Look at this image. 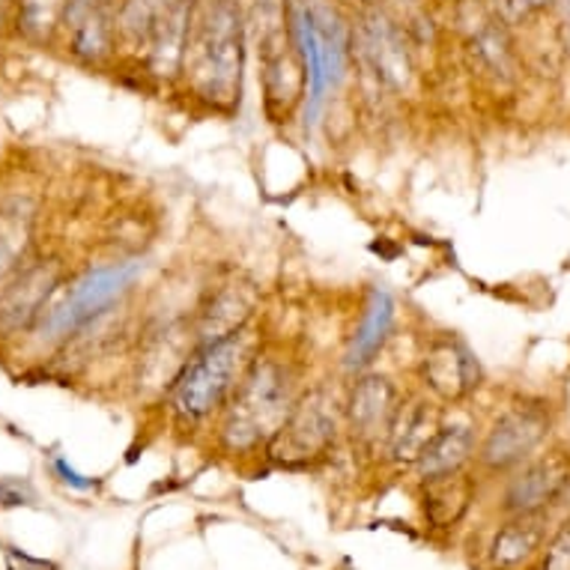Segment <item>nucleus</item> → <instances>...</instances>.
I'll return each instance as SVG.
<instances>
[{"instance_id": "f257e3e1", "label": "nucleus", "mask_w": 570, "mask_h": 570, "mask_svg": "<svg viewBox=\"0 0 570 570\" xmlns=\"http://www.w3.org/2000/svg\"><path fill=\"white\" fill-rule=\"evenodd\" d=\"M245 30L239 0H197L183 78L213 111L230 114L243 99Z\"/></svg>"}, {"instance_id": "f03ea898", "label": "nucleus", "mask_w": 570, "mask_h": 570, "mask_svg": "<svg viewBox=\"0 0 570 570\" xmlns=\"http://www.w3.org/2000/svg\"><path fill=\"white\" fill-rule=\"evenodd\" d=\"M302 397L299 367L281 353H257L225 403L218 440L234 454L266 449Z\"/></svg>"}, {"instance_id": "7ed1b4c3", "label": "nucleus", "mask_w": 570, "mask_h": 570, "mask_svg": "<svg viewBox=\"0 0 570 570\" xmlns=\"http://www.w3.org/2000/svg\"><path fill=\"white\" fill-rule=\"evenodd\" d=\"M257 355L248 326L216 344L200 346L186 358V365L170 383V412L179 424H200L225 410L230 394Z\"/></svg>"}, {"instance_id": "20e7f679", "label": "nucleus", "mask_w": 570, "mask_h": 570, "mask_svg": "<svg viewBox=\"0 0 570 570\" xmlns=\"http://www.w3.org/2000/svg\"><path fill=\"white\" fill-rule=\"evenodd\" d=\"M140 269H144L140 261H117L87 269L81 278H76L66 287L60 302L46 308L42 320L33 328L39 341L57 344V341H66V337H72L99 317H105L114 302L120 299L122 293H129Z\"/></svg>"}, {"instance_id": "39448f33", "label": "nucleus", "mask_w": 570, "mask_h": 570, "mask_svg": "<svg viewBox=\"0 0 570 570\" xmlns=\"http://www.w3.org/2000/svg\"><path fill=\"white\" fill-rule=\"evenodd\" d=\"M337 440V403L326 389L302 392L281 431L266 445L269 458L278 466H311L335 449Z\"/></svg>"}, {"instance_id": "423d86ee", "label": "nucleus", "mask_w": 570, "mask_h": 570, "mask_svg": "<svg viewBox=\"0 0 570 570\" xmlns=\"http://www.w3.org/2000/svg\"><path fill=\"white\" fill-rule=\"evenodd\" d=\"M552 419L543 403H517L493 421V428L481 442L478 460L493 472H505L532 458L541 442L550 436Z\"/></svg>"}, {"instance_id": "0eeeda50", "label": "nucleus", "mask_w": 570, "mask_h": 570, "mask_svg": "<svg viewBox=\"0 0 570 570\" xmlns=\"http://www.w3.org/2000/svg\"><path fill=\"white\" fill-rule=\"evenodd\" d=\"M419 380L440 403H460L481 385V362L463 337L442 332L424 346Z\"/></svg>"}, {"instance_id": "6e6552de", "label": "nucleus", "mask_w": 570, "mask_h": 570, "mask_svg": "<svg viewBox=\"0 0 570 570\" xmlns=\"http://www.w3.org/2000/svg\"><path fill=\"white\" fill-rule=\"evenodd\" d=\"M401 392L385 374H358L344 401L346 428L362 445H385L392 440L394 419L401 412Z\"/></svg>"}, {"instance_id": "1a4fd4ad", "label": "nucleus", "mask_w": 570, "mask_h": 570, "mask_svg": "<svg viewBox=\"0 0 570 570\" xmlns=\"http://www.w3.org/2000/svg\"><path fill=\"white\" fill-rule=\"evenodd\" d=\"M60 287V263H30L28 269L12 275L0 291V335L12 337L37 328L48 302Z\"/></svg>"}, {"instance_id": "9d476101", "label": "nucleus", "mask_w": 570, "mask_h": 570, "mask_svg": "<svg viewBox=\"0 0 570 570\" xmlns=\"http://www.w3.org/2000/svg\"><path fill=\"white\" fill-rule=\"evenodd\" d=\"M358 46L365 55L376 81H383L392 90H403L412 81V51L406 46L401 24L380 10V3H367L358 28Z\"/></svg>"}, {"instance_id": "9b49d317", "label": "nucleus", "mask_w": 570, "mask_h": 570, "mask_svg": "<svg viewBox=\"0 0 570 570\" xmlns=\"http://www.w3.org/2000/svg\"><path fill=\"white\" fill-rule=\"evenodd\" d=\"M195 12L197 0H165L159 19L153 24L150 39H147V48H144V63L153 78L174 81L183 76Z\"/></svg>"}, {"instance_id": "f8f14e48", "label": "nucleus", "mask_w": 570, "mask_h": 570, "mask_svg": "<svg viewBox=\"0 0 570 570\" xmlns=\"http://www.w3.org/2000/svg\"><path fill=\"white\" fill-rule=\"evenodd\" d=\"M63 28L69 33V55L85 66L108 63L120 42L117 7H108V3L72 0L66 7Z\"/></svg>"}, {"instance_id": "ddd939ff", "label": "nucleus", "mask_w": 570, "mask_h": 570, "mask_svg": "<svg viewBox=\"0 0 570 570\" xmlns=\"http://www.w3.org/2000/svg\"><path fill=\"white\" fill-rule=\"evenodd\" d=\"M570 484V466L561 458L532 460L505 490L502 508L508 514H543L556 505Z\"/></svg>"}, {"instance_id": "4468645a", "label": "nucleus", "mask_w": 570, "mask_h": 570, "mask_svg": "<svg viewBox=\"0 0 570 570\" xmlns=\"http://www.w3.org/2000/svg\"><path fill=\"white\" fill-rule=\"evenodd\" d=\"M252 314L254 299L248 296L245 287H234V284L222 287L216 296H209L206 305H200V311H197L195 326H191L195 350L216 344V341L236 335V332H243V328L248 326Z\"/></svg>"}, {"instance_id": "2eb2a0df", "label": "nucleus", "mask_w": 570, "mask_h": 570, "mask_svg": "<svg viewBox=\"0 0 570 570\" xmlns=\"http://www.w3.org/2000/svg\"><path fill=\"white\" fill-rule=\"evenodd\" d=\"M394 328V299L389 296V291L376 287L371 293V299L365 305V314L358 320V328H355L353 341H350V350H346L344 365L346 371L353 374H365L367 367L374 365L376 355L383 353L389 337H392Z\"/></svg>"}, {"instance_id": "dca6fc26", "label": "nucleus", "mask_w": 570, "mask_h": 570, "mask_svg": "<svg viewBox=\"0 0 570 570\" xmlns=\"http://www.w3.org/2000/svg\"><path fill=\"white\" fill-rule=\"evenodd\" d=\"M442 428L436 406L428 397H412L401 403V412L394 419L392 440H389V454L394 463H419L421 451L431 445L436 431Z\"/></svg>"}, {"instance_id": "f3484780", "label": "nucleus", "mask_w": 570, "mask_h": 570, "mask_svg": "<svg viewBox=\"0 0 570 570\" xmlns=\"http://www.w3.org/2000/svg\"><path fill=\"white\" fill-rule=\"evenodd\" d=\"M472 451H475V433L469 424H442L431 445L421 451L415 469H419L421 481L463 472Z\"/></svg>"}, {"instance_id": "a211bd4d", "label": "nucleus", "mask_w": 570, "mask_h": 570, "mask_svg": "<svg viewBox=\"0 0 570 570\" xmlns=\"http://www.w3.org/2000/svg\"><path fill=\"white\" fill-rule=\"evenodd\" d=\"M547 525H543V514H514L508 520L493 538L490 547V559L499 568H517L525 559H532L538 547L543 543Z\"/></svg>"}, {"instance_id": "6ab92c4d", "label": "nucleus", "mask_w": 570, "mask_h": 570, "mask_svg": "<svg viewBox=\"0 0 570 570\" xmlns=\"http://www.w3.org/2000/svg\"><path fill=\"white\" fill-rule=\"evenodd\" d=\"M472 481H469L463 472H451V475L440 478H428L424 481V514L433 525H445L458 523L463 511L472 502Z\"/></svg>"}, {"instance_id": "aec40b11", "label": "nucleus", "mask_w": 570, "mask_h": 570, "mask_svg": "<svg viewBox=\"0 0 570 570\" xmlns=\"http://www.w3.org/2000/svg\"><path fill=\"white\" fill-rule=\"evenodd\" d=\"M72 0H19L16 3V24L33 42H48L63 28L66 7Z\"/></svg>"}, {"instance_id": "412c9836", "label": "nucleus", "mask_w": 570, "mask_h": 570, "mask_svg": "<svg viewBox=\"0 0 570 570\" xmlns=\"http://www.w3.org/2000/svg\"><path fill=\"white\" fill-rule=\"evenodd\" d=\"M28 243L30 218L21 209H3L0 213V284H7L19 272Z\"/></svg>"}, {"instance_id": "4be33fe9", "label": "nucleus", "mask_w": 570, "mask_h": 570, "mask_svg": "<svg viewBox=\"0 0 570 570\" xmlns=\"http://www.w3.org/2000/svg\"><path fill=\"white\" fill-rule=\"evenodd\" d=\"M161 7L165 0H117V28L122 42H129L131 48H147Z\"/></svg>"}, {"instance_id": "5701e85b", "label": "nucleus", "mask_w": 570, "mask_h": 570, "mask_svg": "<svg viewBox=\"0 0 570 570\" xmlns=\"http://www.w3.org/2000/svg\"><path fill=\"white\" fill-rule=\"evenodd\" d=\"M472 46H475L478 57L484 60V66H490L493 72H502V76H508V69H511V60H514V55H511V39H508V30L502 28V19L484 21V24L475 30Z\"/></svg>"}, {"instance_id": "b1692460", "label": "nucleus", "mask_w": 570, "mask_h": 570, "mask_svg": "<svg viewBox=\"0 0 570 570\" xmlns=\"http://www.w3.org/2000/svg\"><path fill=\"white\" fill-rule=\"evenodd\" d=\"M541 570H570V517L556 529L552 541L547 543Z\"/></svg>"}, {"instance_id": "393cba45", "label": "nucleus", "mask_w": 570, "mask_h": 570, "mask_svg": "<svg viewBox=\"0 0 570 570\" xmlns=\"http://www.w3.org/2000/svg\"><path fill=\"white\" fill-rule=\"evenodd\" d=\"M33 502V490L30 484L19 481V478H7L0 481V508H21Z\"/></svg>"}, {"instance_id": "a878e982", "label": "nucleus", "mask_w": 570, "mask_h": 570, "mask_svg": "<svg viewBox=\"0 0 570 570\" xmlns=\"http://www.w3.org/2000/svg\"><path fill=\"white\" fill-rule=\"evenodd\" d=\"M499 3H502L505 19H525V16H534V12L552 7L556 0H499Z\"/></svg>"}, {"instance_id": "bb28decb", "label": "nucleus", "mask_w": 570, "mask_h": 570, "mask_svg": "<svg viewBox=\"0 0 570 570\" xmlns=\"http://www.w3.org/2000/svg\"><path fill=\"white\" fill-rule=\"evenodd\" d=\"M7 570H57V564L46 559H33L16 547H7Z\"/></svg>"}, {"instance_id": "cd10ccee", "label": "nucleus", "mask_w": 570, "mask_h": 570, "mask_svg": "<svg viewBox=\"0 0 570 570\" xmlns=\"http://www.w3.org/2000/svg\"><path fill=\"white\" fill-rule=\"evenodd\" d=\"M55 472H57V478L63 481V484L76 487V490H94L96 487L94 478H85L81 472H76V469L69 466L63 458H55Z\"/></svg>"}, {"instance_id": "c85d7f7f", "label": "nucleus", "mask_w": 570, "mask_h": 570, "mask_svg": "<svg viewBox=\"0 0 570 570\" xmlns=\"http://www.w3.org/2000/svg\"><path fill=\"white\" fill-rule=\"evenodd\" d=\"M90 3H108V7H117V0H90Z\"/></svg>"}, {"instance_id": "c756f323", "label": "nucleus", "mask_w": 570, "mask_h": 570, "mask_svg": "<svg viewBox=\"0 0 570 570\" xmlns=\"http://www.w3.org/2000/svg\"><path fill=\"white\" fill-rule=\"evenodd\" d=\"M367 3H380V0H365V7H367Z\"/></svg>"}]
</instances>
